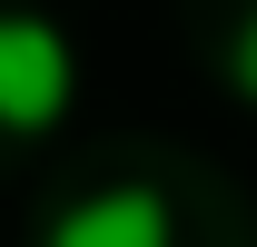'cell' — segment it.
Listing matches in <instances>:
<instances>
[{"mask_svg": "<svg viewBox=\"0 0 257 247\" xmlns=\"http://www.w3.org/2000/svg\"><path fill=\"white\" fill-rule=\"evenodd\" d=\"M227 89H237V99L257 109V10L237 20V30H227Z\"/></svg>", "mask_w": 257, "mask_h": 247, "instance_id": "3", "label": "cell"}, {"mask_svg": "<svg viewBox=\"0 0 257 247\" xmlns=\"http://www.w3.org/2000/svg\"><path fill=\"white\" fill-rule=\"evenodd\" d=\"M40 247H178V208H168L149 178H119V188H89V198H69Z\"/></svg>", "mask_w": 257, "mask_h": 247, "instance_id": "2", "label": "cell"}, {"mask_svg": "<svg viewBox=\"0 0 257 247\" xmlns=\"http://www.w3.org/2000/svg\"><path fill=\"white\" fill-rule=\"evenodd\" d=\"M79 99V50L60 20L40 10H0V129L10 139H50Z\"/></svg>", "mask_w": 257, "mask_h": 247, "instance_id": "1", "label": "cell"}]
</instances>
